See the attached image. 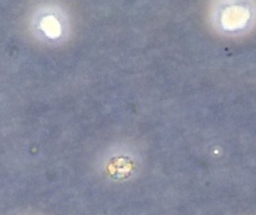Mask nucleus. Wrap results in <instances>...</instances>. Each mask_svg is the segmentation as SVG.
Here are the masks:
<instances>
[{"instance_id": "obj_2", "label": "nucleus", "mask_w": 256, "mask_h": 215, "mask_svg": "<svg viewBox=\"0 0 256 215\" xmlns=\"http://www.w3.org/2000/svg\"><path fill=\"white\" fill-rule=\"evenodd\" d=\"M30 32L38 44L60 46L72 34V20L67 8L56 0L36 4L30 16Z\"/></svg>"}, {"instance_id": "obj_1", "label": "nucleus", "mask_w": 256, "mask_h": 215, "mask_svg": "<svg viewBox=\"0 0 256 215\" xmlns=\"http://www.w3.org/2000/svg\"><path fill=\"white\" fill-rule=\"evenodd\" d=\"M208 20L222 38L248 36L256 28V0H212Z\"/></svg>"}]
</instances>
